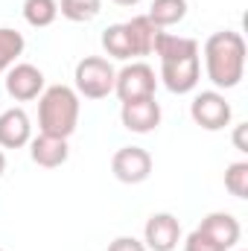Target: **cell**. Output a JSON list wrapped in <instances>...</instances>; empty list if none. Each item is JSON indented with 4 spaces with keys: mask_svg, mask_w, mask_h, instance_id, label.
Here are the masks:
<instances>
[{
    "mask_svg": "<svg viewBox=\"0 0 248 251\" xmlns=\"http://www.w3.org/2000/svg\"><path fill=\"white\" fill-rule=\"evenodd\" d=\"M204 70L219 91H231L246 76V41L234 29L213 32L204 41Z\"/></svg>",
    "mask_w": 248,
    "mask_h": 251,
    "instance_id": "obj_1",
    "label": "cell"
},
{
    "mask_svg": "<svg viewBox=\"0 0 248 251\" xmlns=\"http://www.w3.org/2000/svg\"><path fill=\"white\" fill-rule=\"evenodd\" d=\"M79 126V94L67 85H50L38 100V128L41 134L70 137Z\"/></svg>",
    "mask_w": 248,
    "mask_h": 251,
    "instance_id": "obj_2",
    "label": "cell"
},
{
    "mask_svg": "<svg viewBox=\"0 0 248 251\" xmlns=\"http://www.w3.org/2000/svg\"><path fill=\"white\" fill-rule=\"evenodd\" d=\"M114 79H117V70L111 67L108 59L85 56L76 64V73H73L76 88L73 91L85 100H105L108 94H114Z\"/></svg>",
    "mask_w": 248,
    "mask_h": 251,
    "instance_id": "obj_3",
    "label": "cell"
},
{
    "mask_svg": "<svg viewBox=\"0 0 248 251\" xmlns=\"http://www.w3.org/2000/svg\"><path fill=\"white\" fill-rule=\"evenodd\" d=\"M155 88H158L155 70L146 62H131V64H125L123 70H117L114 94L120 97V102L149 100V97H155Z\"/></svg>",
    "mask_w": 248,
    "mask_h": 251,
    "instance_id": "obj_4",
    "label": "cell"
},
{
    "mask_svg": "<svg viewBox=\"0 0 248 251\" xmlns=\"http://www.w3.org/2000/svg\"><path fill=\"white\" fill-rule=\"evenodd\" d=\"M190 117L204 131H222L231 123V102L219 91H201L190 102Z\"/></svg>",
    "mask_w": 248,
    "mask_h": 251,
    "instance_id": "obj_5",
    "label": "cell"
},
{
    "mask_svg": "<svg viewBox=\"0 0 248 251\" xmlns=\"http://www.w3.org/2000/svg\"><path fill=\"white\" fill-rule=\"evenodd\" d=\"M111 173L123 184H143L152 176V155L143 146H123L111 158Z\"/></svg>",
    "mask_w": 248,
    "mask_h": 251,
    "instance_id": "obj_6",
    "label": "cell"
},
{
    "mask_svg": "<svg viewBox=\"0 0 248 251\" xmlns=\"http://www.w3.org/2000/svg\"><path fill=\"white\" fill-rule=\"evenodd\" d=\"M41 91H44V73L35 64L21 62L6 70V94L15 102H29L35 97H41Z\"/></svg>",
    "mask_w": 248,
    "mask_h": 251,
    "instance_id": "obj_7",
    "label": "cell"
},
{
    "mask_svg": "<svg viewBox=\"0 0 248 251\" xmlns=\"http://www.w3.org/2000/svg\"><path fill=\"white\" fill-rule=\"evenodd\" d=\"M181 240V222L173 213H152L143 228L146 251H173Z\"/></svg>",
    "mask_w": 248,
    "mask_h": 251,
    "instance_id": "obj_8",
    "label": "cell"
},
{
    "mask_svg": "<svg viewBox=\"0 0 248 251\" xmlns=\"http://www.w3.org/2000/svg\"><path fill=\"white\" fill-rule=\"evenodd\" d=\"M201 76V59L198 56H187L178 62H161V82L170 94H190L196 91Z\"/></svg>",
    "mask_w": 248,
    "mask_h": 251,
    "instance_id": "obj_9",
    "label": "cell"
},
{
    "mask_svg": "<svg viewBox=\"0 0 248 251\" xmlns=\"http://www.w3.org/2000/svg\"><path fill=\"white\" fill-rule=\"evenodd\" d=\"M120 120L128 131L134 134H149L161 126V102L155 97L149 100H134V102H123L120 108Z\"/></svg>",
    "mask_w": 248,
    "mask_h": 251,
    "instance_id": "obj_10",
    "label": "cell"
},
{
    "mask_svg": "<svg viewBox=\"0 0 248 251\" xmlns=\"http://www.w3.org/2000/svg\"><path fill=\"white\" fill-rule=\"evenodd\" d=\"M32 140V123L24 108H9L0 114V149H21Z\"/></svg>",
    "mask_w": 248,
    "mask_h": 251,
    "instance_id": "obj_11",
    "label": "cell"
},
{
    "mask_svg": "<svg viewBox=\"0 0 248 251\" xmlns=\"http://www.w3.org/2000/svg\"><path fill=\"white\" fill-rule=\"evenodd\" d=\"M198 231H201V234H207L216 246H222L225 251L234 249V246L240 243V234H243V228H240L237 216H231V213H225V210L207 213V216L201 219Z\"/></svg>",
    "mask_w": 248,
    "mask_h": 251,
    "instance_id": "obj_12",
    "label": "cell"
},
{
    "mask_svg": "<svg viewBox=\"0 0 248 251\" xmlns=\"http://www.w3.org/2000/svg\"><path fill=\"white\" fill-rule=\"evenodd\" d=\"M29 158L44 167V170H56L70 158L67 140L64 137H53V134H38L35 140H29Z\"/></svg>",
    "mask_w": 248,
    "mask_h": 251,
    "instance_id": "obj_13",
    "label": "cell"
},
{
    "mask_svg": "<svg viewBox=\"0 0 248 251\" xmlns=\"http://www.w3.org/2000/svg\"><path fill=\"white\" fill-rule=\"evenodd\" d=\"M125 32L131 38L134 56H152L155 53V41H158L161 29L149 21V15H134L131 21H125Z\"/></svg>",
    "mask_w": 248,
    "mask_h": 251,
    "instance_id": "obj_14",
    "label": "cell"
},
{
    "mask_svg": "<svg viewBox=\"0 0 248 251\" xmlns=\"http://www.w3.org/2000/svg\"><path fill=\"white\" fill-rule=\"evenodd\" d=\"M155 56L161 62H178V59H187V56H198V41L161 29V35L155 41Z\"/></svg>",
    "mask_w": 248,
    "mask_h": 251,
    "instance_id": "obj_15",
    "label": "cell"
},
{
    "mask_svg": "<svg viewBox=\"0 0 248 251\" xmlns=\"http://www.w3.org/2000/svg\"><path fill=\"white\" fill-rule=\"evenodd\" d=\"M187 18V0H152V9H149V21L158 26V29H167V26H175Z\"/></svg>",
    "mask_w": 248,
    "mask_h": 251,
    "instance_id": "obj_16",
    "label": "cell"
},
{
    "mask_svg": "<svg viewBox=\"0 0 248 251\" xmlns=\"http://www.w3.org/2000/svg\"><path fill=\"white\" fill-rule=\"evenodd\" d=\"M102 50L111 59H120V62L134 59V50H131V38L125 32V24H111V26L102 29Z\"/></svg>",
    "mask_w": 248,
    "mask_h": 251,
    "instance_id": "obj_17",
    "label": "cell"
},
{
    "mask_svg": "<svg viewBox=\"0 0 248 251\" xmlns=\"http://www.w3.org/2000/svg\"><path fill=\"white\" fill-rule=\"evenodd\" d=\"M59 18V0H24V21L35 29L50 26Z\"/></svg>",
    "mask_w": 248,
    "mask_h": 251,
    "instance_id": "obj_18",
    "label": "cell"
},
{
    "mask_svg": "<svg viewBox=\"0 0 248 251\" xmlns=\"http://www.w3.org/2000/svg\"><path fill=\"white\" fill-rule=\"evenodd\" d=\"M26 41L18 29H9V26H0V73H6L12 64L21 59Z\"/></svg>",
    "mask_w": 248,
    "mask_h": 251,
    "instance_id": "obj_19",
    "label": "cell"
},
{
    "mask_svg": "<svg viewBox=\"0 0 248 251\" xmlns=\"http://www.w3.org/2000/svg\"><path fill=\"white\" fill-rule=\"evenodd\" d=\"M59 12L73 24H88L102 12V0H59Z\"/></svg>",
    "mask_w": 248,
    "mask_h": 251,
    "instance_id": "obj_20",
    "label": "cell"
},
{
    "mask_svg": "<svg viewBox=\"0 0 248 251\" xmlns=\"http://www.w3.org/2000/svg\"><path fill=\"white\" fill-rule=\"evenodd\" d=\"M225 190L237 199H248V161H234L225 170Z\"/></svg>",
    "mask_w": 248,
    "mask_h": 251,
    "instance_id": "obj_21",
    "label": "cell"
},
{
    "mask_svg": "<svg viewBox=\"0 0 248 251\" xmlns=\"http://www.w3.org/2000/svg\"><path fill=\"white\" fill-rule=\"evenodd\" d=\"M184 251H225V249H222V246H216L207 234H201V231L196 228V231L184 240Z\"/></svg>",
    "mask_w": 248,
    "mask_h": 251,
    "instance_id": "obj_22",
    "label": "cell"
},
{
    "mask_svg": "<svg viewBox=\"0 0 248 251\" xmlns=\"http://www.w3.org/2000/svg\"><path fill=\"white\" fill-rule=\"evenodd\" d=\"M108 251H146V246L134 237H117L108 243Z\"/></svg>",
    "mask_w": 248,
    "mask_h": 251,
    "instance_id": "obj_23",
    "label": "cell"
},
{
    "mask_svg": "<svg viewBox=\"0 0 248 251\" xmlns=\"http://www.w3.org/2000/svg\"><path fill=\"white\" fill-rule=\"evenodd\" d=\"M246 131H248V123H240V126H237V131H234V146H237L240 152H248V143H246Z\"/></svg>",
    "mask_w": 248,
    "mask_h": 251,
    "instance_id": "obj_24",
    "label": "cell"
},
{
    "mask_svg": "<svg viewBox=\"0 0 248 251\" xmlns=\"http://www.w3.org/2000/svg\"><path fill=\"white\" fill-rule=\"evenodd\" d=\"M114 3H117V6H137L140 0H114Z\"/></svg>",
    "mask_w": 248,
    "mask_h": 251,
    "instance_id": "obj_25",
    "label": "cell"
},
{
    "mask_svg": "<svg viewBox=\"0 0 248 251\" xmlns=\"http://www.w3.org/2000/svg\"><path fill=\"white\" fill-rule=\"evenodd\" d=\"M3 170H6V155H3V149H0V176H3Z\"/></svg>",
    "mask_w": 248,
    "mask_h": 251,
    "instance_id": "obj_26",
    "label": "cell"
},
{
    "mask_svg": "<svg viewBox=\"0 0 248 251\" xmlns=\"http://www.w3.org/2000/svg\"><path fill=\"white\" fill-rule=\"evenodd\" d=\"M0 251H3V249H0Z\"/></svg>",
    "mask_w": 248,
    "mask_h": 251,
    "instance_id": "obj_27",
    "label": "cell"
},
{
    "mask_svg": "<svg viewBox=\"0 0 248 251\" xmlns=\"http://www.w3.org/2000/svg\"><path fill=\"white\" fill-rule=\"evenodd\" d=\"M240 251H243V249H240Z\"/></svg>",
    "mask_w": 248,
    "mask_h": 251,
    "instance_id": "obj_28",
    "label": "cell"
}]
</instances>
